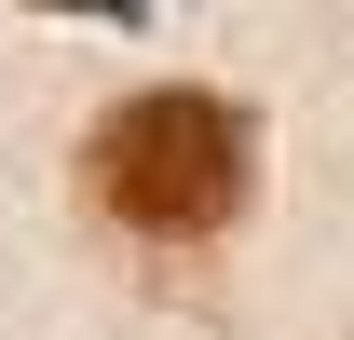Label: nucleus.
<instances>
[{
	"instance_id": "obj_1",
	"label": "nucleus",
	"mask_w": 354,
	"mask_h": 340,
	"mask_svg": "<svg viewBox=\"0 0 354 340\" xmlns=\"http://www.w3.org/2000/svg\"><path fill=\"white\" fill-rule=\"evenodd\" d=\"M82 191L123 218L136 245H205L259 191V123L232 95H205V82H150V95H123L82 136Z\"/></svg>"
}]
</instances>
